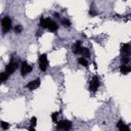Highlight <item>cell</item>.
<instances>
[{"label": "cell", "instance_id": "obj_21", "mask_svg": "<svg viewBox=\"0 0 131 131\" xmlns=\"http://www.w3.org/2000/svg\"><path fill=\"white\" fill-rule=\"evenodd\" d=\"M15 31H16V33H17V34H20V33H22V31H23V27H22L21 25H18V26L16 27Z\"/></svg>", "mask_w": 131, "mask_h": 131}, {"label": "cell", "instance_id": "obj_20", "mask_svg": "<svg viewBox=\"0 0 131 131\" xmlns=\"http://www.w3.org/2000/svg\"><path fill=\"white\" fill-rule=\"evenodd\" d=\"M1 128H2L3 130H7V129L9 128V124L6 123V122H4V121H2V122H1Z\"/></svg>", "mask_w": 131, "mask_h": 131}, {"label": "cell", "instance_id": "obj_12", "mask_svg": "<svg viewBox=\"0 0 131 131\" xmlns=\"http://www.w3.org/2000/svg\"><path fill=\"white\" fill-rule=\"evenodd\" d=\"M117 128L120 131H129V127L123 122V121H119V123L117 124Z\"/></svg>", "mask_w": 131, "mask_h": 131}, {"label": "cell", "instance_id": "obj_23", "mask_svg": "<svg viewBox=\"0 0 131 131\" xmlns=\"http://www.w3.org/2000/svg\"><path fill=\"white\" fill-rule=\"evenodd\" d=\"M89 15H90L91 17H94V16H96V12H95L94 10H92V9H91V10L89 11Z\"/></svg>", "mask_w": 131, "mask_h": 131}, {"label": "cell", "instance_id": "obj_11", "mask_svg": "<svg viewBox=\"0 0 131 131\" xmlns=\"http://www.w3.org/2000/svg\"><path fill=\"white\" fill-rule=\"evenodd\" d=\"M120 72L123 75H127L128 73L131 72V66H127V64H122L120 67Z\"/></svg>", "mask_w": 131, "mask_h": 131}, {"label": "cell", "instance_id": "obj_22", "mask_svg": "<svg viewBox=\"0 0 131 131\" xmlns=\"http://www.w3.org/2000/svg\"><path fill=\"white\" fill-rule=\"evenodd\" d=\"M37 125V118L36 117H32L31 118V126L35 127Z\"/></svg>", "mask_w": 131, "mask_h": 131}, {"label": "cell", "instance_id": "obj_1", "mask_svg": "<svg viewBox=\"0 0 131 131\" xmlns=\"http://www.w3.org/2000/svg\"><path fill=\"white\" fill-rule=\"evenodd\" d=\"M47 64H48V60H47V54L43 53L39 55V69L42 72H45L47 69Z\"/></svg>", "mask_w": 131, "mask_h": 131}, {"label": "cell", "instance_id": "obj_16", "mask_svg": "<svg viewBox=\"0 0 131 131\" xmlns=\"http://www.w3.org/2000/svg\"><path fill=\"white\" fill-rule=\"evenodd\" d=\"M61 24H62L64 27H70V26H71V22H70L69 20H67V19H63V20L61 21Z\"/></svg>", "mask_w": 131, "mask_h": 131}, {"label": "cell", "instance_id": "obj_25", "mask_svg": "<svg viewBox=\"0 0 131 131\" xmlns=\"http://www.w3.org/2000/svg\"><path fill=\"white\" fill-rule=\"evenodd\" d=\"M54 16H55L56 18H58V17H59V15H58V14H54Z\"/></svg>", "mask_w": 131, "mask_h": 131}, {"label": "cell", "instance_id": "obj_9", "mask_svg": "<svg viewBox=\"0 0 131 131\" xmlns=\"http://www.w3.org/2000/svg\"><path fill=\"white\" fill-rule=\"evenodd\" d=\"M39 86H40V80L36 79V80H33V81L29 82V84L27 85V88L29 90H35V89L39 88Z\"/></svg>", "mask_w": 131, "mask_h": 131}, {"label": "cell", "instance_id": "obj_4", "mask_svg": "<svg viewBox=\"0 0 131 131\" xmlns=\"http://www.w3.org/2000/svg\"><path fill=\"white\" fill-rule=\"evenodd\" d=\"M18 67H19L18 61H14V60H11V61L6 66V68H5V73H6L8 76H10L11 74H14V73H15V71L18 69Z\"/></svg>", "mask_w": 131, "mask_h": 131}, {"label": "cell", "instance_id": "obj_8", "mask_svg": "<svg viewBox=\"0 0 131 131\" xmlns=\"http://www.w3.org/2000/svg\"><path fill=\"white\" fill-rule=\"evenodd\" d=\"M121 53L123 56H130L131 55V46L129 44H123L121 46Z\"/></svg>", "mask_w": 131, "mask_h": 131}, {"label": "cell", "instance_id": "obj_19", "mask_svg": "<svg viewBox=\"0 0 131 131\" xmlns=\"http://www.w3.org/2000/svg\"><path fill=\"white\" fill-rule=\"evenodd\" d=\"M57 117H58V112H54L51 115V120L52 122H57Z\"/></svg>", "mask_w": 131, "mask_h": 131}, {"label": "cell", "instance_id": "obj_15", "mask_svg": "<svg viewBox=\"0 0 131 131\" xmlns=\"http://www.w3.org/2000/svg\"><path fill=\"white\" fill-rule=\"evenodd\" d=\"M7 78H8V75L5 72L1 73V75H0V81H1V82H5L7 80Z\"/></svg>", "mask_w": 131, "mask_h": 131}, {"label": "cell", "instance_id": "obj_17", "mask_svg": "<svg viewBox=\"0 0 131 131\" xmlns=\"http://www.w3.org/2000/svg\"><path fill=\"white\" fill-rule=\"evenodd\" d=\"M40 26H41L42 28H44V29H47L46 21H45V19H44V18H41V19H40Z\"/></svg>", "mask_w": 131, "mask_h": 131}, {"label": "cell", "instance_id": "obj_5", "mask_svg": "<svg viewBox=\"0 0 131 131\" xmlns=\"http://www.w3.org/2000/svg\"><path fill=\"white\" fill-rule=\"evenodd\" d=\"M2 30H3V33H7L8 31H10L11 29V20L9 19V17H5L3 18L2 20Z\"/></svg>", "mask_w": 131, "mask_h": 131}, {"label": "cell", "instance_id": "obj_14", "mask_svg": "<svg viewBox=\"0 0 131 131\" xmlns=\"http://www.w3.org/2000/svg\"><path fill=\"white\" fill-rule=\"evenodd\" d=\"M78 62L81 64V66H83V67H85V68H87L88 67V61H87V59L85 58V57H79V59H78Z\"/></svg>", "mask_w": 131, "mask_h": 131}, {"label": "cell", "instance_id": "obj_18", "mask_svg": "<svg viewBox=\"0 0 131 131\" xmlns=\"http://www.w3.org/2000/svg\"><path fill=\"white\" fill-rule=\"evenodd\" d=\"M129 60H130L129 56H122V58H121L122 64H126V63H128V62H129Z\"/></svg>", "mask_w": 131, "mask_h": 131}, {"label": "cell", "instance_id": "obj_10", "mask_svg": "<svg viewBox=\"0 0 131 131\" xmlns=\"http://www.w3.org/2000/svg\"><path fill=\"white\" fill-rule=\"evenodd\" d=\"M81 50H82L81 41H77V42L73 45V52L76 53V54H79V53H81Z\"/></svg>", "mask_w": 131, "mask_h": 131}, {"label": "cell", "instance_id": "obj_3", "mask_svg": "<svg viewBox=\"0 0 131 131\" xmlns=\"http://www.w3.org/2000/svg\"><path fill=\"white\" fill-rule=\"evenodd\" d=\"M99 85H100L99 78L97 76H94L90 80V82H89V90L92 91V92H96L97 89H98V87H99Z\"/></svg>", "mask_w": 131, "mask_h": 131}, {"label": "cell", "instance_id": "obj_24", "mask_svg": "<svg viewBox=\"0 0 131 131\" xmlns=\"http://www.w3.org/2000/svg\"><path fill=\"white\" fill-rule=\"evenodd\" d=\"M29 130H30V131H34V130H35V127L31 126V127H29Z\"/></svg>", "mask_w": 131, "mask_h": 131}, {"label": "cell", "instance_id": "obj_6", "mask_svg": "<svg viewBox=\"0 0 131 131\" xmlns=\"http://www.w3.org/2000/svg\"><path fill=\"white\" fill-rule=\"evenodd\" d=\"M32 70H33L32 66H30L27 61H24L22 64V68H21V74H22V76H26V75L30 74L32 72Z\"/></svg>", "mask_w": 131, "mask_h": 131}, {"label": "cell", "instance_id": "obj_7", "mask_svg": "<svg viewBox=\"0 0 131 131\" xmlns=\"http://www.w3.org/2000/svg\"><path fill=\"white\" fill-rule=\"evenodd\" d=\"M46 20V26H47V29L50 31V32H56L57 31V25L55 22H53L52 20L50 19H45Z\"/></svg>", "mask_w": 131, "mask_h": 131}, {"label": "cell", "instance_id": "obj_2", "mask_svg": "<svg viewBox=\"0 0 131 131\" xmlns=\"http://www.w3.org/2000/svg\"><path fill=\"white\" fill-rule=\"evenodd\" d=\"M56 128L59 130H70L72 128V122L69 120H61L57 122Z\"/></svg>", "mask_w": 131, "mask_h": 131}, {"label": "cell", "instance_id": "obj_13", "mask_svg": "<svg viewBox=\"0 0 131 131\" xmlns=\"http://www.w3.org/2000/svg\"><path fill=\"white\" fill-rule=\"evenodd\" d=\"M83 57H85V58H87V57H89L90 56V51H89V49L88 48H86V47H82V50H81V53H80Z\"/></svg>", "mask_w": 131, "mask_h": 131}]
</instances>
